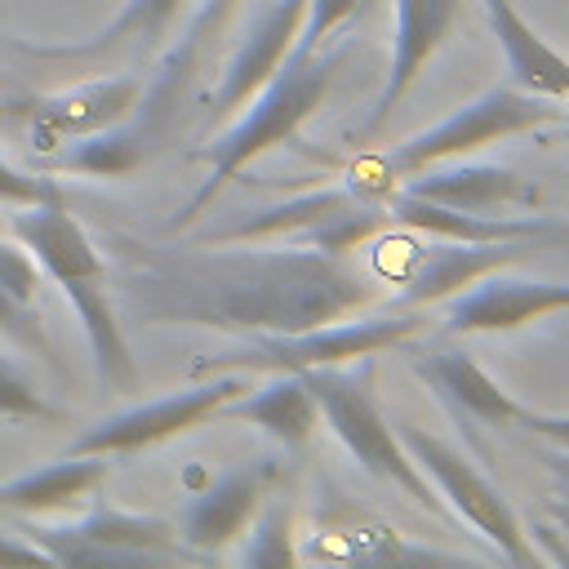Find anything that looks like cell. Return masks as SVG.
Returning a JSON list of instances; mask_svg holds the SVG:
<instances>
[{
    "instance_id": "cell-1",
    "label": "cell",
    "mask_w": 569,
    "mask_h": 569,
    "mask_svg": "<svg viewBox=\"0 0 569 569\" xmlns=\"http://www.w3.org/2000/svg\"><path fill=\"white\" fill-rule=\"evenodd\" d=\"M111 293L138 325H200L222 333H298L365 311L378 284L347 258L307 244L222 249L151 244L138 236L107 240Z\"/></svg>"
},
{
    "instance_id": "cell-2",
    "label": "cell",
    "mask_w": 569,
    "mask_h": 569,
    "mask_svg": "<svg viewBox=\"0 0 569 569\" xmlns=\"http://www.w3.org/2000/svg\"><path fill=\"white\" fill-rule=\"evenodd\" d=\"M13 240L36 258L40 276H49L62 298L71 302L93 369L111 391H133L138 387V365L120 325V307L111 293V276H107V258L98 253L93 236L76 222V213L62 204V196L27 204L13 213Z\"/></svg>"
},
{
    "instance_id": "cell-3",
    "label": "cell",
    "mask_w": 569,
    "mask_h": 569,
    "mask_svg": "<svg viewBox=\"0 0 569 569\" xmlns=\"http://www.w3.org/2000/svg\"><path fill=\"white\" fill-rule=\"evenodd\" d=\"M347 49H289V58L271 71V80L244 102V116L236 124H227L204 151L200 160L209 164V178L191 191V200L169 218V231H182L200 218V209L213 204V196L240 178L249 169V160H258L271 147H298L302 120L325 102L338 67H342Z\"/></svg>"
},
{
    "instance_id": "cell-4",
    "label": "cell",
    "mask_w": 569,
    "mask_h": 569,
    "mask_svg": "<svg viewBox=\"0 0 569 569\" xmlns=\"http://www.w3.org/2000/svg\"><path fill=\"white\" fill-rule=\"evenodd\" d=\"M422 329L418 311H387V316H342L329 325H311L298 333H240L236 347L204 356L196 373H307V369H338L351 360H369L387 347H400L409 333Z\"/></svg>"
},
{
    "instance_id": "cell-5",
    "label": "cell",
    "mask_w": 569,
    "mask_h": 569,
    "mask_svg": "<svg viewBox=\"0 0 569 569\" xmlns=\"http://www.w3.org/2000/svg\"><path fill=\"white\" fill-rule=\"evenodd\" d=\"M302 382L311 387L320 418L329 422V431L342 440V449L382 485L400 489L413 507H422L427 516L453 525L458 516L445 507V498H436V485L418 471V462L409 458V449L400 445V436L391 431V422L382 418L373 391H369V373H347V365L338 369H307Z\"/></svg>"
},
{
    "instance_id": "cell-6",
    "label": "cell",
    "mask_w": 569,
    "mask_h": 569,
    "mask_svg": "<svg viewBox=\"0 0 569 569\" xmlns=\"http://www.w3.org/2000/svg\"><path fill=\"white\" fill-rule=\"evenodd\" d=\"M565 111L551 107V98L542 93H529L520 84H498L489 93H480L476 102L458 107L453 116H445L440 124L405 138L400 147H391L387 156H373L360 164V182H405L413 178L418 169L427 164H440V160H462L480 147H493V142H507L516 133H529V129H542L551 120H560ZM356 178V173H351Z\"/></svg>"
},
{
    "instance_id": "cell-7",
    "label": "cell",
    "mask_w": 569,
    "mask_h": 569,
    "mask_svg": "<svg viewBox=\"0 0 569 569\" xmlns=\"http://www.w3.org/2000/svg\"><path fill=\"white\" fill-rule=\"evenodd\" d=\"M13 525L49 556V565L62 569H147L169 560H200L178 542L173 520L116 511L107 502H93L76 525H44L40 516H13Z\"/></svg>"
},
{
    "instance_id": "cell-8",
    "label": "cell",
    "mask_w": 569,
    "mask_h": 569,
    "mask_svg": "<svg viewBox=\"0 0 569 569\" xmlns=\"http://www.w3.org/2000/svg\"><path fill=\"white\" fill-rule=\"evenodd\" d=\"M396 436H400V445L409 449V458L418 462V471L436 485V493L445 498V507H449L458 520H467L485 542H493L507 565H533V560H538V551H533V542H529L520 516L511 511V502H507L453 445H445L440 436H431V431H422V427H409V422H405Z\"/></svg>"
},
{
    "instance_id": "cell-9",
    "label": "cell",
    "mask_w": 569,
    "mask_h": 569,
    "mask_svg": "<svg viewBox=\"0 0 569 569\" xmlns=\"http://www.w3.org/2000/svg\"><path fill=\"white\" fill-rule=\"evenodd\" d=\"M249 382L244 373H218L213 382H196L187 391H173L164 400H147L133 409H120L93 427H84L67 453H102V458H124V453H142L151 445H164L173 436H187L196 427H204L209 418H218V409L240 396Z\"/></svg>"
},
{
    "instance_id": "cell-10",
    "label": "cell",
    "mask_w": 569,
    "mask_h": 569,
    "mask_svg": "<svg viewBox=\"0 0 569 569\" xmlns=\"http://www.w3.org/2000/svg\"><path fill=\"white\" fill-rule=\"evenodd\" d=\"M356 182L360 191L378 196L382 209L391 213V227H409V231H422L431 240H467V244H493V240H569V231L551 218H507V213H467V209H449V204H436V200H422L413 196L409 187L400 182H360V178H347Z\"/></svg>"
},
{
    "instance_id": "cell-11",
    "label": "cell",
    "mask_w": 569,
    "mask_h": 569,
    "mask_svg": "<svg viewBox=\"0 0 569 569\" xmlns=\"http://www.w3.org/2000/svg\"><path fill=\"white\" fill-rule=\"evenodd\" d=\"M405 271H400V302L396 307H427L445 302L476 280L529 258L538 240H493V244H467V240H436V244H405Z\"/></svg>"
},
{
    "instance_id": "cell-12",
    "label": "cell",
    "mask_w": 569,
    "mask_h": 569,
    "mask_svg": "<svg viewBox=\"0 0 569 569\" xmlns=\"http://www.w3.org/2000/svg\"><path fill=\"white\" fill-rule=\"evenodd\" d=\"M409 365H413V373L436 391V400H440L458 422H467V436H471V445H476L480 453H485L480 427H489V431L516 427L520 400H511L467 351H458V347H427V351H413Z\"/></svg>"
},
{
    "instance_id": "cell-13",
    "label": "cell",
    "mask_w": 569,
    "mask_h": 569,
    "mask_svg": "<svg viewBox=\"0 0 569 569\" xmlns=\"http://www.w3.org/2000/svg\"><path fill=\"white\" fill-rule=\"evenodd\" d=\"M307 560H338V565H458V556H445L436 547H418L409 542L400 529H391L387 520H378L373 511L333 502L320 520L316 533L302 547Z\"/></svg>"
},
{
    "instance_id": "cell-14",
    "label": "cell",
    "mask_w": 569,
    "mask_h": 569,
    "mask_svg": "<svg viewBox=\"0 0 569 569\" xmlns=\"http://www.w3.org/2000/svg\"><path fill=\"white\" fill-rule=\"evenodd\" d=\"M556 311H569V280H507L493 271L476 289L453 293L445 333H511Z\"/></svg>"
},
{
    "instance_id": "cell-15",
    "label": "cell",
    "mask_w": 569,
    "mask_h": 569,
    "mask_svg": "<svg viewBox=\"0 0 569 569\" xmlns=\"http://www.w3.org/2000/svg\"><path fill=\"white\" fill-rule=\"evenodd\" d=\"M271 476H276L271 462H253V467H236V471H227L222 480H213L209 489H200V493L182 507V516H178V525H173V529H178V542H182L191 556H200V560L227 551V547L249 529V520L258 516Z\"/></svg>"
},
{
    "instance_id": "cell-16",
    "label": "cell",
    "mask_w": 569,
    "mask_h": 569,
    "mask_svg": "<svg viewBox=\"0 0 569 569\" xmlns=\"http://www.w3.org/2000/svg\"><path fill=\"white\" fill-rule=\"evenodd\" d=\"M458 13H462V0H396L391 71H387V84H382L369 120H365V133H373V129H382L391 120V111L400 107V98L413 89V80L427 71V62L436 58V49L453 31Z\"/></svg>"
},
{
    "instance_id": "cell-17",
    "label": "cell",
    "mask_w": 569,
    "mask_h": 569,
    "mask_svg": "<svg viewBox=\"0 0 569 569\" xmlns=\"http://www.w3.org/2000/svg\"><path fill=\"white\" fill-rule=\"evenodd\" d=\"M142 76L120 71V76H98V80H80L62 93L36 98L31 120H36V138L40 142H67L80 133H98L107 124H120L138 111L142 102Z\"/></svg>"
},
{
    "instance_id": "cell-18",
    "label": "cell",
    "mask_w": 569,
    "mask_h": 569,
    "mask_svg": "<svg viewBox=\"0 0 569 569\" xmlns=\"http://www.w3.org/2000/svg\"><path fill=\"white\" fill-rule=\"evenodd\" d=\"M302 9H307V0H276L271 9L258 13V22H253L249 36L236 44V53H231V62H227V71H222V80H218V89H213V102H209L213 116L240 111V107L271 80V71L289 58V49H293V40H298Z\"/></svg>"
},
{
    "instance_id": "cell-19",
    "label": "cell",
    "mask_w": 569,
    "mask_h": 569,
    "mask_svg": "<svg viewBox=\"0 0 569 569\" xmlns=\"http://www.w3.org/2000/svg\"><path fill=\"white\" fill-rule=\"evenodd\" d=\"M187 0H124V9L89 40H76V44H13L22 58H36V62H71V67H89V62H107L116 53H151L173 18L182 13Z\"/></svg>"
},
{
    "instance_id": "cell-20",
    "label": "cell",
    "mask_w": 569,
    "mask_h": 569,
    "mask_svg": "<svg viewBox=\"0 0 569 569\" xmlns=\"http://www.w3.org/2000/svg\"><path fill=\"white\" fill-rule=\"evenodd\" d=\"M365 200V191L356 182H342V187H320V191H302L293 200H280V204H267V209H253L227 227H213L200 236V244H253V240H289V244H307L311 231H320L329 218L356 209Z\"/></svg>"
},
{
    "instance_id": "cell-21",
    "label": "cell",
    "mask_w": 569,
    "mask_h": 569,
    "mask_svg": "<svg viewBox=\"0 0 569 569\" xmlns=\"http://www.w3.org/2000/svg\"><path fill=\"white\" fill-rule=\"evenodd\" d=\"M107 480V458L102 453H67L62 462H44L27 476L0 480V516H67L93 502L98 485Z\"/></svg>"
},
{
    "instance_id": "cell-22",
    "label": "cell",
    "mask_w": 569,
    "mask_h": 569,
    "mask_svg": "<svg viewBox=\"0 0 569 569\" xmlns=\"http://www.w3.org/2000/svg\"><path fill=\"white\" fill-rule=\"evenodd\" d=\"M400 187H409L422 200L449 204V209H467V213H493L507 204H525L538 200V191L502 164H467V160H440L418 169L413 178H405Z\"/></svg>"
},
{
    "instance_id": "cell-23",
    "label": "cell",
    "mask_w": 569,
    "mask_h": 569,
    "mask_svg": "<svg viewBox=\"0 0 569 569\" xmlns=\"http://www.w3.org/2000/svg\"><path fill=\"white\" fill-rule=\"evenodd\" d=\"M218 418L231 422H249L258 431H267L271 440H280L284 449H302L311 440V431L320 427V405L311 396V387L302 382V373H271V382H262L258 391H240L231 396Z\"/></svg>"
},
{
    "instance_id": "cell-24",
    "label": "cell",
    "mask_w": 569,
    "mask_h": 569,
    "mask_svg": "<svg viewBox=\"0 0 569 569\" xmlns=\"http://www.w3.org/2000/svg\"><path fill=\"white\" fill-rule=\"evenodd\" d=\"M485 18L502 44L507 71L520 89L542 93V98H569V58H560L525 18L511 0H480Z\"/></svg>"
},
{
    "instance_id": "cell-25",
    "label": "cell",
    "mask_w": 569,
    "mask_h": 569,
    "mask_svg": "<svg viewBox=\"0 0 569 569\" xmlns=\"http://www.w3.org/2000/svg\"><path fill=\"white\" fill-rule=\"evenodd\" d=\"M231 9H236V0H204L200 13L191 18L187 36L178 40V49L164 58L156 84L142 89V102H138V111H133V124H138V133H142L147 142H156V138L164 133V124H169V116H173V107H178V93H182V84H187L191 71H196L200 49L209 44V36H218V27L227 22Z\"/></svg>"
},
{
    "instance_id": "cell-26",
    "label": "cell",
    "mask_w": 569,
    "mask_h": 569,
    "mask_svg": "<svg viewBox=\"0 0 569 569\" xmlns=\"http://www.w3.org/2000/svg\"><path fill=\"white\" fill-rule=\"evenodd\" d=\"M151 142L138 133L133 116L120 124H107L98 133H80L67 138L62 151L49 156V169L58 173H84V178H129L142 160H147Z\"/></svg>"
},
{
    "instance_id": "cell-27",
    "label": "cell",
    "mask_w": 569,
    "mask_h": 569,
    "mask_svg": "<svg viewBox=\"0 0 569 569\" xmlns=\"http://www.w3.org/2000/svg\"><path fill=\"white\" fill-rule=\"evenodd\" d=\"M249 542L240 551L244 565H258V569H289L298 560V547H293V507L284 498L258 507V516L249 520Z\"/></svg>"
},
{
    "instance_id": "cell-28",
    "label": "cell",
    "mask_w": 569,
    "mask_h": 569,
    "mask_svg": "<svg viewBox=\"0 0 569 569\" xmlns=\"http://www.w3.org/2000/svg\"><path fill=\"white\" fill-rule=\"evenodd\" d=\"M0 418H9V422H31V427H49V422H62L67 413H62L53 400H44V396L36 391V382L27 378V369H22L18 360H9V356L0 351Z\"/></svg>"
},
{
    "instance_id": "cell-29",
    "label": "cell",
    "mask_w": 569,
    "mask_h": 569,
    "mask_svg": "<svg viewBox=\"0 0 569 569\" xmlns=\"http://www.w3.org/2000/svg\"><path fill=\"white\" fill-rule=\"evenodd\" d=\"M0 338H4V342H13L18 351H27V356L44 360V365H58L53 342H49V333H44V320L36 316V307H31V302H18L4 284H0Z\"/></svg>"
},
{
    "instance_id": "cell-30",
    "label": "cell",
    "mask_w": 569,
    "mask_h": 569,
    "mask_svg": "<svg viewBox=\"0 0 569 569\" xmlns=\"http://www.w3.org/2000/svg\"><path fill=\"white\" fill-rule=\"evenodd\" d=\"M369 0H307L302 9V27H298V49H320L351 13H360Z\"/></svg>"
},
{
    "instance_id": "cell-31",
    "label": "cell",
    "mask_w": 569,
    "mask_h": 569,
    "mask_svg": "<svg viewBox=\"0 0 569 569\" xmlns=\"http://www.w3.org/2000/svg\"><path fill=\"white\" fill-rule=\"evenodd\" d=\"M53 196H62V191H58L49 178L27 173V169H18V164L0 160V204L27 209V204H40V200H53Z\"/></svg>"
},
{
    "instance_id": "cell-32",
    "label": "cell",
    "mask_w": 569,
    "mask_h": 569,
    "mask_svg": "<svg viewBox=\"0 0 569 569\" xmlns=\"http://www.w3.org/2000/svg\"><path fill=\"white\" fill-rule=\"evenodd\" d=\"M0 565H49V556L13 520L0 516Z\"/></svg>"
},
{
    "instance_id": "cell-33",
    "label": "cell",
    "mask_w": 569,
    "mask_h": 569,
    "mask_svg": "<svg viewBox=\"0 0 569 569\" xmlns=\"http://www.w3.org/2000/svg\"><path fill=\"white\" fill-rule=\"evenodd\" d=\"M516 427H525L538 440H551L556 449H569V413H542V409H525L520 405Z\"/></svg>"
},
{
    "instance_id": "cell-34",
    "label": "cell",
    "mask_w": 569,
    "mask_h": 569,
    "mask_svg": "<svg viewBox=\"0 0 569 569\" xmlns=\"http://www.w3.org/2000/svg\"><path fill=\"white\" fill-rule=\"evenodd\" d=\"M533 538L547 547V556H551L556 565H565V569H569V542H565V533H556V529L538 525V529H533Z\"/></svg>"
},
{
    "instance_id": "cell-35",
    "label": "cell",
    "mask_w": 569,
    "mask_h": 569,
    "mask_svg": "<svg viewBox=\"0 0 569 569\" xmlns=\"http://www.w3.org/2000/svg\"><path fill=\"white\" fill-rule=\"evenodd\" d=\"M538 458L547 462V471H551V476L560 480V493L569 498V449H542Z\"/></svg>"
},
{
    "instance_id": "cell-36",
    "label": "cell",
    "mask_w": 569,
    "mask_h": 569,
    "mask_svg": "<svg viewBox=\"0 0 569 569\" xmlns=\"http://www.w3.org/2000/svg\"><path fill=\"white\" fill-rule=\"evenodd\" d=\"M551 516H556V525H560V533H565V542H569V498H565V493L551 502Z\"/></svg>"
},
{
    "instance_id": "cell-37",
    "label": "cell",
    "mask_w": 569,
    "mask_h": 569,
    "mask_svg": "<svg viewBox=\"0 0 569 569\" xmlns=\"http://www.w3.org/2000/svg\"><path fill=\"white\" fill-rule=\"evenodd\" d=\"M560 120H565V124H569V107H565V116H560Z\"/></svg>"
},
{
    "instance_id": "cell-38",
    "label": "cell",
    "mask_w": 569,
    "mask_h": 569,
    "mask_svg": "<svg viewBox=\"0 0 569 569\" xmlns=\"http://www.w3.org/2000/svg\"><path fill=\"white\" fill-rule=\"evenodd\" d=\"M369 4H373V0H369Z\"/></svg>"
}]
</instances>
